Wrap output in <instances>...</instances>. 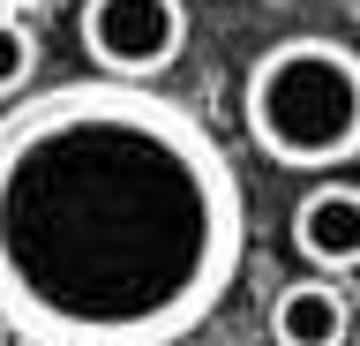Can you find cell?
I'll return each instance as SVG.
<instances>
[{
	"label": "cell",
	"instance_id": "obj_1",
	"mask_svg": "<svg viewBox=\"0 0 360 346\" xmlns=\"http://www.w3.org/2000/svg\"><path fill=\"white\" fill-rule=\"evenodd\" d=\"M240 256V173L180 98L68 75L0 113V323L22 346H180Z\"/></svg>",
	"mask_w": 360,
	"mask_h": 346
},
{
	"label": "cell",
	"instance_id": "obj_2",
	"mask_svg": "<svg viewBox=\"0 0 360 346\" xmlns=\"http://www.w3.org/2000/svg\"><path fill=\"white\" fill-rule=\"evenodd\" d=\"M240 128L270 166L323 173L360 159V46L292 30L263 46L240 75Z\"/></svg>",
	"mask_w": 360,
	"mask_h": 346
},
{
	"label": "cell",
	"instance_id": "obj_3",
	"mask_svg": "<svg viewBox=\"0 0 360 346\" xmlns=\"http://www.w3.org/2000/svg\"><path fill=\"white\" fill-rule=\"evenodd\" d=\"M83 53L112 83L173 68L188 53V0H83Z\"/></svg>",
	"mask_w": 360,
	"mask_h": 346
},
{
	"label": "cell",
	"instance_id": "obj_4",
	"mask_svg": "<svg viewBox=\"0 0 360 346\" xmlns=\"http://www.w3.org/2000/svg\"><path fill=\"white\" fill-rule=\"evenodd\" d=\"M292 249L315 264V278H345L360 271V188L353 181H315L292 204Z\"/></svg>",
	"mask_w": 360,
	"mask_h": 346
},
{
	"label": "cell",
	"instance_id": "obj_5",
	"mask_svg": "<svg viewBox=\"0 0 360 346\" xmlns=\"http://www.w3.org/2000/svg\"><path fill=\"white\" fill-rule=\"evenodd\" d=\"M270 339L278 346H353V301L338 278H292L270 301Z\"/></svg>",
	"mask_w": 360,
	"mask_h": 346
},
{
	"label": "cell",
	"instance_id": "obj_6",
	"mask_svg": "<svg viewBox=\"0 0 360 346\" xmlns=\"http://www.w3.org/2000/svg\"><path fill=\"white\" fill-rule=\"evenodd\" d=\"M30 75H38V38L22 16H0V98H22Z\"/></svg>",
	"mask_w": 360,
	"mask_h": 346
},
{
	"label": "cell",
	"instance_id": "obj_7",
	"mask_svg": "<svg viewBox=\"0 0 360 346\" xmlns=\"http://www.w3.org/2000/svg\"><path fill=\"white\" fill-rule=\"evenodd\" d=\"M22 8H38V0H0V16H22Z\"/></svg>",
	"mask_w": 360,
	"mask_h": 346
},
{
	"label": "cell",
	"instance_id": "obj_8",
	"mask_svg": "<svg viewBox=\"0 0 360 346\" xmlns=\"http://www.w3.org/2000/svg\"><path fill=\"white\" fill-rule=\"evenodd\" d=\"M353 346H360V323H353Z\"/></svg>",
	"mask_w": 360,
	"mask_h": 346
}]
</instances>
